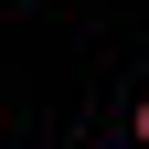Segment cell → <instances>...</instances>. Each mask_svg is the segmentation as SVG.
<instances>
[{
    "instance_id": "cell-1",
    "label": "cell",
    "mask_w": 149,
    "mask_h": 149,
    "mask_svg": "<svg viewBox=\"0 0 149 149\" xmlns=\"http://www.w3.org/2000/svg\"><path fill=\"white\" fill-rule=\"evenodd\" d=\"M128 128H139V149H149V96H139V107H128Z\"/></svg>"
}]
</instances>
